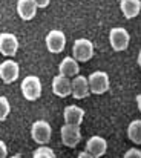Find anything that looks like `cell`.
I'll use <instances>...</instances> for the list:
<instances>
[{
    "instance_id": "6",
    "label": "cell",
    "mask_w": 141,
    "mask_h": 158,
    "mask_svg": "<svg viewBox=\"0 0 141 158\" xmlns=\"http://www.w3.org/2000/svg\"><path fill=\"white\" fill-rule=\"evenodd\" d=\"M31 137L39 144H46V143H49V140L52 137V127H51V124L48 121H45V120L34 121L32 123V127H31Z\"/></svg>"
},
{
    "instance_id": "12",
    "label": "cell",
    "mask_w": 141,
    "mask_h": 158,
    "mask_svg": "<svg viewBox=\"0 0 141 158\" xmlns=\"http://www.w3.org/2000/svg\"><path fill=\"white\" fill-rule=\"evenodd\" d=\"M52 92L60 97V98H66L71 95V80L69 77H64L61 74L55 75L52 80Z\"/></svg>"
},
{
    "instance_id": "10",
    "label": "cell",
    "mask_w": 141,
    "mask_h": 158,
    "mask_svg": "<svg viewBox=\"0 0 141 158\" xmlns=\"http://www.w3.org/2000/svg\"><path fill=\"white\" fill-rule=\"evenodd\" d=\"M89 85H88V78L83 75H75L74 80H71V95L77 100H83L89 95Z\"/></svg>"
},
{
    "instance_id": "15",
    "label": "cell",
    "mask_w": 141,
    "mask_h": 158,
    "mask_svg": "<svg viewBox=\"0 0 141 158\" xmlns=\"http://www.w3.org/2000/svg\"><path fill=\"white\" fill-rule=\"evenodd\" d=\"M78 71H80V66L74 57H64L58 64V72L64 77H75Z\"/></svg>"
},
{
    "instance_id": "18",
    "label": "cell",
    "mask_w": 141,
    "mask_h": 158,
    "mask_svg": "<svg viewBox=\"0 0 141 158\" xmlns=\"http://www.w3.org/2000/svg\"><path fill=\"white\" fill-rule=\"evenodd\" d=\"M32 157L34 158H55V152L51 148H48L46 144H40V148L34 151Z\"/></svg>"
},
{
    "instance_id": "20",
    "label": "cell",
    "mask_w": 141,
    "mask_h": 158,
    "mask_svg": "<svg viewBox=\"0 0 141 158\" xmlns=\"http://www.w3.org/2000/svg\"><path fill=\"white\" fill-rule=\"evenodd\" d=\"M140 157H141V151H138V149H129L124 154V158H140Z\"/></svg>"
},
{
    "instance_id": "17",
    "label": "cell",
    "mask_w": 141,
    "mask_h": 158,
    "mask_svg": "<svg viewBox=\"0 0 141 158\" xmlns=\"http://www.w3.org/2000/svg\"><path fill=\"white\" fill-rule=\"evenodd\" d=\"M127 138L135 144H141V120L131 121L127 126Z\"/></svg>"
},
{
    "instance_id": "3",
    "label": "cell",
    "mask_w": 141,
    "mask_h": 158,
    "mask_svg": "<svg viewBox=\"0 0 141 158\" xmlns=\"http://www.w3.org/2000/svg\"><path fill=\"white\" fill-rule=\"evenodd\" d=\"M60 135H61V143L66 148H77L78 143L81 141V132H80V124H71V123H64L60 129Z\"/></svg>"
},
{
    "instance_id": "13",
    "label": "cell",
    "mask_w": 141,
    "mask_h": 158,
    "mask_svg": "<svg viewBox=\"0 0 141 158\" xmlns=\"http://www.w3.org/2000/svg\"><path fill=\"white\" fill-rule=\"evenodd\" d=\"M37 9L39 8L34 3V0H17V14L25 22L32 20L37 14Z\"/></svg>"
},
{
    "instance_id": "4",
    "label": "cell",
    "mask_w": 141,
    "mask_h": 158,
    "mask_svg": "<svg viewBox=\"0 0 141 158\" xmlns=\"http://www.w3.org/2000/svg\"><path fill=\"white\" fill-rule=\"evenodd\" d=\"M72 57L81 63L89 61L94 57V43L88 39H77L72 46Z\"/></svg>"
},
{
    "instance_id": "24",
    "label": "cell",
    "mask_w": 141,
    "mask_h": 158,
    "mask_svg": "<svg viewBox=\"0 0 141 158\" xmlns=\"http://www.w3.org/2000/svg\"><path fill=\"white\" fill-rule=\"evenodd\" d=\"M137 103H138V109H141V97L137 95Z\"/></svg>"
},
{
    "instance_id": "23",
    "label": "cell",
    "mask_w": 141,
    "mask_h": 158,
    "mask_svg": "<svg viewBox=\"0 0 141 158\" xmlns=\"http://www.w3.org/2000/svg\"><path fill=\"white\" fill-rule=\"evenodd\" d=\"M78 158H91V154L88 151H83V152L78 154Z\"/></svg>"
},
{
    "instance_id": "21",
    "label": "cell",
    "mask_w": 141,
    "mask_h": 158,
    "mask_svg": "<svg viewBox=\"0 0 141 158\" xmlns=\"http://www.w3.org/2000/svg\"><path fill=\"white\" fill-rule=\"evenodd\" d=\"M8 157V149H6V144L0 140V158Z\"/></svg>"
},
{
    "instance_id": "2",
    "label": "cell",
    "mask_w": 141,
    "mask_h": 158,
    "mask_svg": "<svg viewBox=\"0 0 141 158\" xmlns=\"http://www.w3.org/2000/svg\"><path fill=\"white\" fill-rule=\"evenodd\" d=\"M22 94L26 100L29 102H35L42 97V81L37 75H28L23 78L22 81Z\"/></svg>"
},
{
    "instance_id": "5",
    "label": "cell",
    "mask_w": 141,
    "mask_h": 158,
    "mask_svg": "<svg viewBox=\"0 0 141 158\" xmlns=\"http://www.w3.org/2000/svg\"><path fill=\"white\" fill-rule=\"evenodd\" d=\"M109 43L112 46V49L115 52H121V51H126L129 43H131V35L129 32L118 26V28H112L110 32H109Z\"/></svg>"
},
{
    "instance_id": "1",
    "label": "cell",
    "mask_w": 141,
    "mask_h": 158,
    "mask_svg": "<svg viewBox=\"0 0 141 158\" xmlns=\"http://www.w3.org/2000/svg\"><path fill=\"white\" fill-rule=\"evenodd\" d=\"M88 85H89V92L95 95H103L104 92L109 91L110 81L109 75L104 71H95L88 77Z\"/></svg>"
},
{
    "instance_id": "7",
    "label": "cell",
    "mask_w": 141,
    "mask_h": 158,
    "mask_svg": "<svg viewBox=\"0 0 141 158\" xmlns=\"http://www.w3.org/2000/svg\"><path fill=\"white\" fill-rule=\"evenodd\" d=\"M46 48L51 54H60L66 48V35L60 29H52L46 35Z\"/></svg>"
},
{
    "instance_id": "11",
    "label": "cell",
    "mask_w": 141,
    "mask_h": 158,
    "mask_svg": "<svg viewBox=\"0 0 141 158\" xmlns=\"http://www.w3.org/2000/svg\"><path fill=\"white\" fill-rule=\"evenodd\" d=\"M86 151L91 154L92 158L103 157V155L106 154V151H107V141H106L103 137H100V135H94V137H91V138L88 140V143H86Z\"/></svg>"
},
{
    "instance_id": "19",
    "label": "cell",
    "mask_w": 141,
    "mask_h": 158,
    "mask_svg": "<svg viewBox=\"0 0 141 158\" xmlns=\"http://www.w3.org/2000/svg\"><path fill=\"white\" fill-rule=\"evenodd\" d=\"M11 112V105H9V100L3 95H0V121H5L6 117L9 115Z\"/></svg>"
},
{
    "instance_id": "9",
    "label": "cell",
    "mask_w": 141,
    "mask_h": 158,
    "mask_svg": "<svg viewBox=\"0 0 141 158\" xmlns=\"http://www.w3.org/2000/svg\"><path fill=\"white\" fill-rule=\"evenodd\" d=\"M17 51H19L17 35L12 32H2L0 34V54L5 57H14Z\"/></svg>"
},
{
    "instance_id": "14",
    "label": "cell",
    "mask_w": 141,
    "mask_h": 158,
    "mask_svg": "<svg viewBox=\"0 0 141 158\" xmlns=\"http://www.w3.org/2000/svg\"><path fill=\"white\" fill-rule=\"evenodd\" d=\"M63 118H64V123L81 124V121L85 118V109H81V107H78L75 105L66 106L64 110H63Z\"/></svg>"
},
{
    "instance_id": "22",
    "label": "cell",
    "mask_w": 141,
    "mask_h": 158,
    "mask_svg": "<svg viewBox=\"0 0 141 158\" xmlns=\"http://www.w3.org/2000/svg\"><path fill=\"white\" fill-rule=\"evenodd\" d=\"M34 3L37 5V8H48L51 0H34Z\"/></svg>"
},
{
    "instance_id": "16",
    "label": "cell",
    "mask_w": 141,
    "mask_h": 158,
    "mask_svg": "<svg viewBox=\"0 0 141 158\" xmlns=\"http://www.w3.org/2000/svg\"><path fill=\"white\" fill-rule=\"evenodd\" d=\"M120 9L127 20L135 19L141 11V2L140 0H120Z\"/></svg>"
},
{
    "instance_id": "8",
    "label": "cell",
    "mask_w": 141,
    "mask_h": 158,
    "mask_svg": "<svg viewBox=\"0 0 141 158\" xmlns=\"http://www.w3.org/2000/svg\"><path fill=\"white\" fill-rule=\"evenodd\" d=\"M19 74H20L19 63L14 61L12 58H8V60H5V61L0 63V78H2L3 83L11 85V83L17 81Z\"/></svg>"
}]
</instances>
